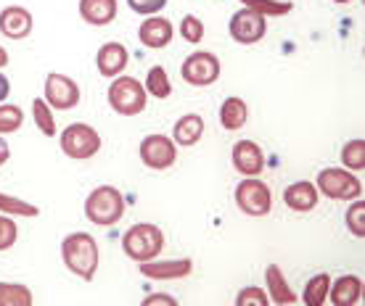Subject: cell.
<instances>
[{"instance_id": "obj_4", "label": "cell", "mask_w": 365, "mask_h": 306, "mask_svg": "<svg viewBox=\"0 0 365 306\" xmlns=\"http://www.w3.org/2000/svg\"><path fill=\"white\" fill-rule=\"evenodd\" d=\"M109 106L117 111L119 117H138L146 111L148 93L143 88V82H138L135 77H114V82L109 85Z\"/></svg>"}, {"instance_id": "obj_5", "label": "cell", "mask_w": 365, "mask_h": 306, "mask_svg": "<svg viewBox=\"0 0 365 306\" xmlns=\"http://www.w3.org/2000/svg\"><path fill=\"white\" fill-rule=\"evenodd\" d=\"M58 143H61L64 156H69L74 162H88L101 151V135L85 122H74L66 127L58 137Z\"/></svg>"}, {"instance_id": "obj_33", "label": "cell", "mask_w": 365, "mask_h": 306, "mask_svg": "<svg viewBox=\"0 0 365 306\" xmlns=\"http://www.w3.org/2000/svg\"><path fill=\"white\" fill-rule=\"evenodd\" d=\"M19 238V227L14 222V216L0 214V251H9L11 246L16 243Z\"/></svg>"}, {"instance_id": "obj_36", "label": "cell", "mask_w": 365, "mask_h": 306, "mask_svg": "<svg viewBox=\"0 0 365 306\" xmlns=\"http://www.w3.org/2000/svg\"><path fill=\"white\" fill-rule=\"evenodd\" d=\"M154 304H167V306H175L178 301L175 298H170L167 293H156V296H148L146 301H143V306H154Z\"/></svg>"}, {"instance_id": "obj_9", "label": "cell", "mask_w": 365, "mask_h": 306, "mask_svg": "<svg viewBox=\"0 0 365 306\" xmlns=\"http://www.w3.org/2000/svg\"><path fill=\"white\" fill-rule=\"evenodd\" d=\"M140 162L146 164L148 169H170L178 162V145L173 143V137L167 135H146L140 140Z\"/></svg>"}, {"instance_id": "obj_23", "label": "cell", "mask_w": 365, "mask_h": 306, "mask_svg": "<svg viewBox=\"0 0 365 306\" xmlns=\"http://www.w3.org/2000/svg\"><path fill=\"white\" fill-rule=\"evenodd\" d=\"M143 88H146L148 95H154V98H159V100H165L173 95V82H170V74H167L165 66H151L146 74Z\"/></svg>"}, {"instance_id": "obj_2", "label": "cell", "mask_w": 365, "mask_h": 306, "mask_svg": "<svg viewBox=\"0 0 365 306\" xmlns=\"http://www.w3.org/2000/svg\"><path fill=\"white\" fill-rule=\"evenodd\" d=\"M85 216L96 227H111L125 216V196L114 185H98L85 199Z\"/></svg>"}, {"instance_id": "obj_31", "label": "cell", "mask_w": 365, "mask_h": 306, "mask_svg": "<svg viewBox=\"0 0 365 306\" xmlns=\"http://www.w3.org/2000/svg\"><path fill=\"white\" fill-rule=\"evenodd\" d=\"M347 227H349V233L355 235V238H363V235H365V201L363 199H355V204L349 206Z\"/></svg>"}, {"instance_id": "obj_30", "label": "cell", "mask_w": 365, "mask_h": 306, "mask_svg": "<svg viewBox=\"0 0 365 306\" xmlns=\"http://www.w3.org/2000/svg\"><path fill=\"white\" fill-rule=\"evenodd\" d=\"M244 9H252L259 16H281V14H289L294 9L292 3L286 0H244Z\"/></svg>"}, {"instance_id": "obj_32", "label": "cell", "mask_w": 365, "mask_h": 306, "mask_svg": "<svg viewBox=\"0 0 365 306\" xmlns=\"http://www.w3.org/2000/svg\"><path fill=\"white\" fill-rule=\"evenodd\" d=\"M180 37L185 40V43H201V37H204V24H201V19H196L193 14L182 16Z\"/></svg>"}, {"instance_id": "obj_24", "label": "cell", "mask_w": 365, "mask_h": 306, "mask_svg": "<svg viewBox=\"0 0 365 306\" xmlns=\"http://www.w3.org/2000/svg\"><path fill=\"white\" fill-rule=\"evenodd\" d=\"M329 288H331V278L329 275H312L304 285V293H302V301L307 306H323L329 301Z\"/></svg>"}, {"instance_id": "obj_28", "label": "cell", "mask_w": 365, "mask_h": 306, "mask_svg": "<svg viewBox=\"0 0 365 306\" xmlns=\"http://www.w3.org/2000/svg\"><path fill=\"white\" fill-rule=\"evenodd\" d=\"M0 214H9V216H40V209H37L35 204H27V201L16 199V196L0 193Z\"/></svg>"}, {"instance_id": "obj_1", "label": "cell", "mask_w": 365, "mask_h": 306, "mask_svg": "<svg viewBox=\"0 0 365 306\" xmlns=\"http://www.w3.org/2000/svg\"><path fill=\"white\" fill-rule=\"evenodd\" d=\"M61 259L64 267L80 280L91 283L98 272V243L88 233H72L61 241Z\"/></svg>"}, {"instance_id": "obj_6", "label": "cell", "mask_w": 365, "mask_h": 306, "mask_svg": "<svg viewBox=\"0 0 365 306\" xmlns=\"http://www.w3.org/2000/svg\"><path fill=\"white\" fill-rule=\"evenodd\" d=\"M315 188L331 201H355L363 196V182L349 169H336V167L320 169Z\"/></svg>"}, {"instance_id": "obj_11", "label": "cell", "mask_w": 365, "mask_h": 306, "mask_svg": "<svg viewBox=\"0 0 365 306\" xmlns=\"http://www.w3.org/2000/svg\"><path fill=\"white\" fill-rule=\"evenodd\" d=\"M228 32L236 43H241V46H255V43H259V40L265 37L267 19L259 16V14H255L252 9H241L230 16Z\"/></svg>"}, {"instance_id": "obj_25", "label": "cell", "mask_w": 365, "mask_h": 306, "mask_svg": "<svg viewBox=\"0 0 365 306\" xmlns=\"http://www.w3.org/2000/svg\"><path fill=\"white\" fill-rule=\"evenodd\" d=\"M32 290L21 283H0V306H32Z\"/></svg>"}, {"instance_id": "obj_34", "label": "cell", "mask_w": 365, "mask_h": 306, "mask_svg": "<svg viewBox=\"0 0 365 306\" xmlns=\"http://www.w3.org/2000/svg\"><path fill=\"white\" fill-rule=\"evenodd\" d=\"M270 298L265 296V290L257 288V285H249L236 296V306H267Z\"/></svg>"}, {"instance_id": "obj_40", "label": "cell", "mask_w": 365, "mask_h": 306, "mask_svg": "<svg viewBox=\"0 0 365 306\" xmlns=\"http://www.w3.org/2000/svg\"><path fill=\"white\" fill-rule=\"evenodd\" d=\"M334 3H352V0H334Z\"/></svg>"}, {"instance_id": "obj_38", "label": "cell", "mask_w": 365, "mask_h": 306, "mask_svg": "<svg viewBox=\"0 0 365 306\" xmlns=\"http://www.w3.org/2000/svg\"><path fill=\"white\" fill-rule=\"evenodd\" d=\"M9 159H11V148L6 143V135H0V167L9 162Z\"/></svg>"}, {"instance_id": "obj_10", "label": "cell", "mask_w": 365, "mask_h": 306, "mask_svg": "<svg viewBox=\"0 0 365 306\" xmlns=\"http://www.w3.org/2000/svg\"><path fill=\"white\" fill-rule=\"evenodd\" d=\"M80 85L72 80V77H66V74H48L46 77V93H43V98L51 108L56 111H69L80 103Z\"/></svg>"}, {"instance_id": "obj_39", "label": "cell", "mask_w": 365, "mask_h": 306, "mask_svg": "<svg viewBox=\"0 0 365 306\" xmlns=\"http://www.w3.org/2000/svg\"><path fill=\"white\" fill-rule=\"evenodd\" d=\"M3 66H9V51L0 46V69H3Z\"/></svg>"}, {"instance_id": "obj_18", "label": "cell", "mask_w": 365, "mask_h": 306, "mask_svg": "<svg viewBox=\"0 0 365 306\" xmlns=\"http://www.w3.org/2000/svg\"><path fill=\"white\" fill-rule=\"evenodd\" d=\"M363 296V280L357 275H341L329 288V301L334 306H355Z\"/></svg>"}, {"instance_id": "obj_22", "label": "cell", "mask_w": 365, "mask_h": 306, "mask_svg": "<svg viewBox=\"0 0 365 306\" xmlns=\"http://www.w3.org/2000/svg\"><path fill=\"white\" fill-rule=\"evenodd\" d=\"M249 119V108L244 103V98H236V95H230V98L222 100V106H220V125L230 130V132H236L241 127L247 125Z\"/></svg>"}, {"instance_id": "obj_12", "label": "cell", "mask_w": 365, "mask_h": 306, "mask_svg": "<svg viewBox=\"0 0 365 306\" xmlns=\"http://www.w3.org/2000/svg\"><path fill=\"white\" fill-rule=\"evenodd\" d=\"M35 19L24 6H6L0 11V35L9 40H24L32 35Z\"/></svg>"}, {"instance_id": "obj_16", "label": "cell", "mask_w": 365, "mask_h": 306, "mask_svg": "<svg viewBox=\"0 0 365 306\" xmlns=\"http://www.w3.org/2000/svg\"><path fill=\"white\" fill-rule=\"evenodd\" d=\"M193 272L191 259H170V261H140V275L148 280H178L188 278Z\"/></svg>"}, {"instance_id": "obj_37", "label": "cell", "mask_w": 365, "mask_h": 306, "mask_svg": "<svg viewBox=\"0 0 365 306\" xmlns=\"http://www.w3.org/2000/svg\"><path fill=\"white\" fill-rule=\"evenodd\" d=\"M9 93H11V80L3 72H0V103L9 98Z\"/></svg>"}, {"instance_id": "obj_14", "label": "cell", "mask_w": 365, "mask_h": 306, "mask_svg": "<svg viewBox=\"0 0 365 306\" xmlns=\"http://www.w3.org/2000/svg\"><path fill=\"white\" fill-rule=\"evenodd\" d=\"M230 159H233L236 172H241L244 177H257L259 172L265 169V153H262V148L255 140H238L233 145Z\"/></svg>"}, {"instance_id": "obj_27", "label": "cell", "mask_w": 365, "mask_h": 306, "mask_svg": "<svg viewBox=\"0 0 365 306\" xmlns=\"http://www.w3.org/2000/svg\"><path fill=\"white\" fill-rule=\"evenodd\" d=\"M24 125V111L14 103H0V135H14Z\"/></svg>"}, {"instance_id": "obj_19", "label": "cell", "mask_w": 365, "mask_h": 306, "mask_svg": "<svg viewBox=\"0 0 365 306\" xmlns=\"http://www.w3.org/2000/svg\"><path fill=\"white\" fill-rule=\"evenodd\" d=\"M80 16L93 27H106L117 19V0H80Z\"/></svg>"}, {"instance_id": "obj_35", "label": "cell", "mask_w": 365, "mask_h": 306, "mask_svg": "<svg viewBox=\"0 0 365 306\" xmlns=\"http://www.w3.org/2000/svg\"><path fill=\"white\" fill-rule=\"evenodd\" d=\"M130 11H135L140 16H154L167 6V0H128Z\"/></svg>"}, {"instance_id": "obj_29", "label": "cell", "mask_w": 365, "mask_h": 306, "mask_svg": "<svg viewBox=\"0 0 365 306\" xmlns=\"http://www.w3.org/2000/svg\"><path fill=\"white\" fill-rule=\"evenodd\" d=\"M341 164H344V169H365V140H349L344 148H341Z\"/></svg>"}, {"instance_id": "obj_3", "label": "cell", "mask_w": 365, "mask_h": 306, "mask_svg": "<svg viewBox=\"0 0 365 306\" xmlns=\"http://www.w3.org/2000/svg\"><path fill=\"white\" fill-rule=\"evenodd\" d=\"M165 248V233L151 222L133 225L128 233L122 235V251L133 261H151L156 259Z\"/></svg>"}, {"instance_id": "obj_15", "label": "cell", "mask_w": 365, "mask_h": 306, "mask_svg": "<svg viewBox=\"0 0 365 306\" xmlns=\"http://www.w3.org/2000/svg\"><path fill=\"white\" fill-rule=\"evenodd\" d=\"M128 61H130V53L122 43H106V46H101L98 53H96L98 74L101 77H106V80L119 77V74L128 69Z\"/></svg>"}, {"instance_id": "obj_21", "label": "cell", "mask_w": 365, "mask_h": 306, "mask_svg": "<svg viewBox=\"0 0 365 306\" xmlns=\"http://www.w3.org/2000/svg\"><path fill=\"white\" fill-rule=\"evenodd\" d=\"M201 135H204V119L199 114H185L173 127V143L180 145V148L196 145L201 140Z\"/></svg>"}, {"instance_id": "obj_13", "label": "cell", "mask_w": 365, "mask_h": 306, "mask_svg": "<svg viewBox=\"0 0 365 306\" xmlns=\"http://www.w3.org/2000/svg\"><path fill=\"white\" fill-rule=\"evenodd\" d=\"M173 21L165 16H148L146 21H140L138 27V40L148 48V51H162L173 43Z\"/></svg>"}, {"instance_id": "obj_17", "label": "cell", "mask_w": 365, "mask_h": 306, "mask_svg": "<svg viewBox=\"0 0 365 306\" xmlns=\"http://www.w3.org/2000/svg\"><path fill=\"white\" fill-rule=\"evenodd\" d=\"M318 188L310 180H299L283 190V204L292 211H312L318 206Z\"/></svg>"}, {"instance_id": "obj_20", "label": "cell", "mask_w": 365, "mask_h": 306, "mask_svg": "<svg viewBox=\"0 0 365 306\" xmlns=\"http://www.w3.org/2000/svg\"><path fill=\"white\" fill-rule=\"evenodd\" d=\"M265 283H267V296H270V301L278 306H292L297 304L299 298L294 296V290L289 288V283H286V275L281 272V267L278 264H270L265 270Z\"/></svg>"}, {"instance_id": "obj_8", "label": "cell", "mask_w": 365, "mask_h": 306, "mask_svg": "<svg viewBox=\"0 0 365 306\" xmlns=\"http://www.w3.org/2000/svg\"><path fill=\"white\" fill-rule=\"evenodd\" d=\"M220 58L210 51H196L191 53L180 66L182 80L193 85V88H210L220 80Z\"/></svg>"}, {"instance_id": "obj_7", "label": "cell", "mask_w": 365, "mask_h": 306, "mask_svg": "<svg viewBox=\"0 0 365 306\" xmlns=\"http://www.w3.org/2000/svg\"><path fill=\"white\" fill-rule=\"evenodd\" d=\"M236 206L247 216H267L273 209V193L262 180L247 177L236 185Z\"/></svg>"}, {"instance_id": "obj_26", "label": "cell", "mask_w": 365, "mask_h": 306, "mask_svg": "<svg viewBox=\"0 0 365 306\" xmlns=\"http://www.w3.org/2000/svg\"><path fill=\"white\" fill-rule=\"evenodd\" d=\"M32 119H35L37 130L46 137L56 135V119H53V108L48 106L46 98H35L32 100Z\"/></svg>"}]
</instances>
